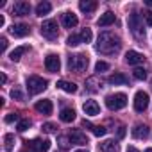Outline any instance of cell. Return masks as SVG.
Returning a JSON list of instances; mask_svg holds the SVG:
<instances>
[{
	"instance_id": "obj_14",
	"label": "cell",
	"mask_w": 152,
	"mask_h": 152,
	"mask_svg": "<svg viewBox=\"0 0 152 152\" xmlns=\"http://www.w3.org/2000/svg\"><path fill=\"white\" fill-rule=\"evenodd\" d=\"M83 109H84V113L90 115V116H97V115L100 113V106H99L95 100H86V102L83 104Z\"/></svg>"
},
{
	"instance_id": "obj_34",
	"label": "cell",
	"mask_w": 152,
	"mask_h": 152,
	"mask_svg": "<svg viewBox=\"0 0 152 152\" xmlns=\"http://www.w3.org/2000/svg\"><path fill=\"white\" fill-rule=\"evenodd\" d=\"M41 129H43L45 132H48V134H52V132H56V129H57V125H56V124H50V122H48V124H43V127H41Z\"/></svg>"
},
{
	"instance_id": "obj_45",
	"label": "cell",
	"mask_w": 152,
	"mask_h": 152,
	"mask_svg": "<svg viewBox=\"0 0 152 152\" xmlns=\"http://www.w3.org/2000/svg\"><path fill=\"white\" fill-rule=\"evenodd\" d=\"M75 152H88V150H75Z\"/></svg>"
},
{
	"instance_id": "obj_26",
	"label": "cell",
	"mask_w": 152,
	"mask_h": 152,
	"mask_svg": "<svg viewBox=\"0 0 152 152\" xmlns=\"http://www.w3.org/2000/svg\"><path fill=\"white\" fill-rule=\"evenodd\" d=\"M50 9H52L50 2H39V4L36 6V15H38V16H45V15L50 13Z\"/></svg>"
},
{
	"instance_id": "obj_31",
	"label": "cell",
	"mask_w": 152,
	"mask_h": 152,
	"mask_svg": "<svg viewBox=\"0 0 152 152\" xmlns=\"http://www.w3.org/2000/svg\"><path fill=\"white\" fill-rule=\"evenodd\" d=\"M57 141H59V147H61L63 150H68V148H70V143H72L70 138H66V136H59Z\"/></svg>"
},
{
	"instance_id": "obj_19",
	"label": "cell",
	"mask_w": 152,
	"mask_h": 152,
	"mask_svg": "<svg viewBox=\"0 0 152 152\" xmlns=\"http://www.w3.org/2000/svg\"><path fill=\"white\" fill-rule=\"evenodd\" d=\"M79 9L83 11V13H93L95 9H97V2L95 0H81L79 2Z\"/></svg>"
},
{
	"instance_id": "obj_13",
	"label": "cell",
	"mask_w": 152,
	"mask_h": 152,
	"mask_svg": "<svg viewBox=\"0 0 152 152\" xmlns=\"http://www.w3.org/2000/svg\"><path fill=\"white\" fill-rule=\"evenodd\" d=\"M61 22H63V25H64L66 29H73V27H77V23H79V18L75 16L73 13H63V16H61Z\"/></svg>"
},
{
	"instance_id": "obj_40",
	"label": "cell",
	"mask_w": 152,
	"mask_h": 152,
	"mask_svg": "<svg viewBox=\"0 0 152 152\" xmlns=\"http://www.w3.org/2000/svg\"><path fill=\"white\" fill-rule=\"evenodd\" d=\"M125 136V127H120L118 129V138H124Z\"/></svg>"
},
{
	"instance_id": "obj_30",
	"label": "cell",
	"mask_w": 152,
	"mask_h": 152,
	"mask_svg": "<svg viewBox=\"0 0 152 152\" xmlns=\"http://www.w3.org/2000/svg\"><path fill=\"white\" fill-rule=\"evenodd\" d=\"M29 127H31V120H29V118H23V120H20V122H18V125H16V129H18L20 132H25Z\"/></svg>"
},
{
	"instance_id": "obj_29",
	"label": "cell",
	"mask_w": 152,
	"mask_h": 152,
	"mask_svg": "<svg viewBox=\"0 0 152 152\" xmlns=\"http://www.w3.org/2000/svg\"><path fill=\"white\" fill-rule=\"evenodd\" d=\"M79 34H81V38H83V43H90V41H91V38H93L91 29H83Z\"/></svg>"
},
{
	"instance_id": "obj_18",
	"label": "cell",
	"mask_w": 152,
	"mask_h": 152,
	"mask_svg": "<svg viewBox=\"0 0 152 152\" xmlns=\"http://www.w3.org/2000/svg\"><path fill=\"white\" fill-rule=\"evenodd\" d=\"M100 150L102 152H120V145L115 140H106L100 143Z\"/></svg>"
},
{
	"instance_id": "obj_9",
	"label": "cell",
	"mask_w": 152,
	"mask_h": 152,
	"mask_svg": "<svg viewBox=\"0 0 152 152\" xmlns=\"http://www.w3.org/2000/svg\"><path fill=\"white\" fill-rule=\"evenodd\" d=\"M45 68H47L48 72H52V73L59 72V68H61V61H59V57H57L56 54H48V56L45 57Z\"/></svg>"
},
{
	"instance_id": "obj_1",
	"label": "cell",
	"mask_w": 152,
	"mask_h": 152,
	"mask_svg": "<svg viewBox=\"0 0 152 152\" xmlns=\"http://www.w3.org/2000/svg\"><path fill=\"white\" fill-rule=\"evenodd\" d=\"M120 48H122V39H120L116 34H113V32H109V31H104V32L99 34L97 50H99L100 54L113 56V54L120 52Z\"/></svg>"
},
{
	"instance_id": "obj_5",
	"label": "cell",
	"mask_w": 152,
	"mask_h": 152,
	"mask_svg": "<svg viewBox=\"0 0 152 152\" xmlns=\"http://www.w3.org/2000/svg\"><path fill=\"white\" fill-rule=\"evenodd\" d=\"M106 106L111 111H120L127 106V97L124 93H111L106 97Z\"/></svg>"
},
{
	"instance_id": "obj_8",
	"label": "cell",
	"mask_w": 152,
	"mask_h": 152,
	"mask_svg": "<svg viewBox=\"0 0 152 152\" xmlns=\"http://www.w3.org/2000/svg\"><path fill=\"white\" fill-rule=\"evenodd\" d=\"M148 100H150V97H148L147 91H138V93L134 95V109H136L138 113H143V111L148 107Z\"/></svg>"
},
{
	"instance_id": "obj_11",
	"label": "cell",
	"mask_w": 152,
	"mask_h": 152,
	"mask_svg": "<svg viewBox=\"0 0 152 152\" xmlns=\"http://www.w3.org/2000/svg\"><path fill=\"white\" fill-rule=\"evenodd\" d=\"M68 138H70V141H72L73 145H86V143H88V138H86V134H84L83 131H79V129L72 131Z\"/></svg>"
},
{
	"instance_id": "obj_17",
	"label": "cell",
	"mask_w": 152,
	"mask_h": 152,
	"mask_svg": "<svg viewBox=\"0 0 152 152\" xmlns=\"http://www.w3.org/2000/svg\"><path fill=\"white\" fill-rule=\"evenodd\" d=\"M132 136L138 138V140H145L148 136V127L143 125V124H136L134 129H132Z\"/></svg>"
},
{
	"instance_id": "obj_28",
	"label": "cell",
	"mask_w": 152,
	"mask_h": 152,
	"mask_svg": "<svg viewBox=\"0 0 152 152\" xmlns=\"http://www.w3.org/2000/svg\"><path fill=\"white\" fill-rule=\"evenodd\" d=\"M132 75H134V79H138V81H145L147 79V72L143 68H134Z\"/></svg>"
},
{
	"instance_id": "obj_38",
	"label": "cell",
	"mask_w": 152,
	"mask_h": 152,
	"mask_svg": "<svg viewBox=\"0 0 152 152\" xmlns=\"http://www.w3.org/2000/svg\"><path fill=\"white\" fill-rule=\"evenodd\" d=\"M6 48H7V38H4V36H2V38H0V52L4 54V52H6Z\"/></svg>"
},
{
	"instance_id": "obj_2",
	"label": "cell",
	"mask_w": 152,
	"mask_h": 152,
	"mask_svg": "<svg viewBox=\"0 0 152 152\" xmlns=\"http://www.w3.org/2000/svg\"><path fill=\"white\" fill-rule=\"evenodd\" d=\"M129 29L134 34L136 39H143L145 38V29H143V16L138 13L129 15Z\"/></svg>"
},
{
	"instance_id": "obj_21",
	"label": "cell",
	"mask_w": 152,
	"mask_h": 152,
	"mask_svg": "<svg viewBox=\"0 0 152 152\" xmlns=\"http://www.w3.org/2000/svg\"><path fill=\"white\" fill-rule=\"evenodd\" d=\"M52 109H54V106H52L50 100H39V102L36 104V111H39V113H43V115H50Z\"/></svg>"
},
{
	"instance_id": "obj_24",
	"label": "cell",
	"mask_w": 152,
	"mask_h": 152,
	"mask_svg": "<svg viewBox=\"0 0 152 152\" xmlns=\"http://www.w3.org/2000/svg\"><path fill=\"white\" fill-rule=\"evenodd\" d=\"M57 88L66 91V93H75V91H77V84L68 83V81H57Z\"/></svg>"
},
{
	"instance_id": "obj_15",
	"label": "cell",
	"mask_w": 152,
	"mask_h": 152,
	"mask_svg": "<svg viewBox=\"0 0 152 152\" xmlns=\"http://www.w3.org/2000/svg\"><path fill=\"white\" fill-rule=\"evenodd\" d=\"M115 13H111V11H106L104 15H100V18H99V27H109V25H113L115 23Z\"/></svg>"
},
{
	"instance_id": "obj_7",
	"label": "cell",
	"mask_w": 152,
	"mask_h": 152,
	"mask_svg": "<svg viewBox=\"0 0 152 152\" xmlns=\"http://www.w3.org/2000/svg\"><path fill=\"white\" fill-rule=\"evenodd\" d=\"M39 32H41V36L43 38H47V39H56L57 38V22L56 20H47V22H43L41 23V27H39Z\"/></svg>"
},
{
	"instance_id": "obj_10",
	"label": "cell",
	"mask_w": 152,
	"mask_h": 152,
	"mask_svg": "<svg viewBox=\"0 0 152 152\" xmlns=\"http://www.w3.org/2000/svg\"><path fill=\"white\" fill-rule=\"evenodd\" d=\"M31 13V4L29 2H23V0H20V2H16L13 6V15L15 16H27Z\"/></svg>"
},
{
	"instance_id": "obj_4",
	"label": "cell",
	"mask_w": 152,
	"mask_h": 152,
	"mask_svg": "<svg viewBox=\"0 0 152 152\" xmlns=\"http://www.w3.org/2000/svg\"><path fill=\"white\" fill-rule=\"evenodd\" d=\"M47 84L48 83L43 77H39V75H29V77H27V91L31 95H38V93L45 91Z\"/></svg>"
},
{
	"instance_id": "obj_23",
	"label": "cell",
	"mask_w": 152,
	"mask_h": 152,
	"mask_svg": "<svg viewBox=\"0 0 152 152\" xmlns=\"http://www.w3.org/2000/svg\"><path fill=\"white\" fill-rule=\"evenodd\" d=\"M29 50H31V47H29V45L18 47V48H15V50L11 52V56H9V57H11V61H20V59H22V56H23L25 52H29Z\"/></svg>"
},
{
	"instance_id": "obj_25",
	"label": "cell",
	"mask_w": 152,
	"mask_h": 152,
	"mask_svg": "<svg viewBox=\"0 0 152 152\" xmlns=\"http://www.w3.org/2000/svg\"><path fill=\"white\" fill-rule=\"evenodd\" d=\"M86 88H88V91H91V93H97V91H100V83H99V79L97 77H90L88 81H86Z\"/></svg>"
},
{
	"instance_id": "obj_16",
	"label": "cell",
	"mask_w": 152,
	"mask_h": 152,
	"mask_svg": "<svg viewBox=\"0 0 152 152\" xmlns=\"http://www.w3.org/2000/svg\"><path fill=\"white\" fill-rule=\"evenodd\" d=\"M143 54H140V52H136V50H129L127 54H125V61L129 63V64H140V63H143Z\"/></svg>"
},
{
	"instance_id": "obj_6",
	"label": "cell",
	"mask_w": 152,
	"mask_h": 152,
	"mask_svg": "<svg viewBox=\"0 0 152 152\" xmlns=\"http://www.w3.org/2000/svg\"><path fill=\"white\" fill-rule=\"evenodd\" d=\"M50 148V141L48 140H31V141H25V150L22 152H47Z\"/></svg>"
},
{
	"instance_id": "obj_37",
	"label": "cell",
	"mask_w": 152,
	"mask_h": 152,
	"mask_svg": "<svg viewBox=\"0 0 152 152\" xmlns=\"http://www.w3.org/2000/svg\"><path fill=\"white\" fill-rule=\"evenodd\" d=\"M11 97H13V99H16V100H23V93H22L18 88H15V90L11 91Z\"/></svg>"
},
{
	"instance_id": "obj_42",
	"label": "cell",
	"mask_w": 152,
	"mask_h": 152,
	"mask_svg": "<svg viewBox=\"0 0 152 152\" xmlns=\"http://www.w3.org/2000/svg\"><path fill=\"white\" fill-rule=\"evenodd\" d=\"M127 152H140V150H138V148H134V147H129V148H127Z\"/></svg>"
},
{
	"instance_id": "obj_22",
	"label": "cell",
	"mask_w": 152,
	"mask_h": 152,
	"mask_svg": "<svg viewBox=\"0 0 152 152\" xmlns=\"http://www.w3.org/2000/svg\"><path fill=\"white\" fill-rule=\"evenodd\" d=\"M59 118H61V122L70 124V122H73V120H75V111H73L72 107H64V109H61Z\"/></svg>"
},
{
	"instance_id": "obj_20",
	"label": "cell",
	"mask_w": 152,
	"mask_h": 152,
	"mask_svg": "<svg viewBox=\"0 0 152 152\" xmlns=\"http://www.w3.org/2000/svg\"><path fill=\"white\" fill-rule=\"evenodd\" d=\"M107 83L109 84H129V77H125L124 73H113V75H109V79H107Z\"/></svg>"
},
{
	"instance_id": "obj_3",
	"label": "cell",
	"mask_w": 152,
	"mask_h": 152,
	"mask_svg": "<svg viewBox=\"0 0 152 152\" xmlns=\"http://www.w3.org/2000/svg\"><path fill=\"white\" fill-rule=\"evenodd\" d=\"M88 64H90V59H88V56H84V54H73V56L68 57V68H70L72 72L81 73V72H84V70L88 68Z\"/></svg>"
},
{
	"instance_id": "obj_44",
	"label": "cell",
	"mask_w": 152,
	"mask_h": 152,
	"mask_svg": "<svg viewBox=\"0 0 152 152\" xmlns=\"http://www.w3.org/2000/svg\"><path fill=\"white\" fill-rule=\"evenodd\" d=\"M145 152H152V147H150V148H147V150H145Z\"/></svg>"
},
{
	"instance_id": "obj_36",
	"label": "cell",
	"mask_w": 152,
	"mask_h": 152,
	"mask_svg": "<svg viewBox=\"0 0 152 152\" xmlns=\"http://www.w3.org/2000/svg\"><path fill=\"white\" fill-rule=\"evenodd\" d=\"M6 122H7V124H13V122H20V116H18L16 113H9V115L6 116Z\"/></svg>"
},
{
	"instance_id": "obj_27",
	"label": "cell",
	"mask_w": 152,
	"mask_h": 152,
	"mask_svg": "<svg viewBox=\"0 0 152 152\" xmlns=\"http://www.w3.org/2000/svg\"><path fill=\"white\" fill-rule=\"evenodd\" d=\"M81 43H83L81 34H70L68 39H66V45H68V47H77V45H81Z\"/></svg>"
},
{
	"instance_id": "obj_12",
	"label": "cell",
	"mask_w": 152,
	"mask_h": 152,
	"mask_svg": "<svg viewBox=\"0 0 152 152\" xmlns=\"http://www.w3.org/2000/svg\"><path fill=\"white\" fill-rule=\"evenodd\" d=\"M9 31H11V34L16 36V38H23V36H27V34L31 32V29H29L27 23H15V25H11Z\"/></svg>"
},
{
	"instance_id": "obj_33",
	"label": "cell",
	"mask_w": 152,
	"mask_h": 152,
	"mask_svg": "<svg viewBox=\"0 0 152 152\" xmlns=\"http://www.w3.org/2000/svg\"><path fill=\"white\" fill-rule=\"evenodd\" d=\"M106 70H109V64H107L106 61H99V63L95 64V72L102 73V72H106Z\"/></svg>"
},
{
	"instance_id": "obj_39",
	"label": "cell",
	"mask_w": 152,
	"mask_h": 152,
	"mask_svg": "<svg viewBox=\"0 0 152 152\" xmlns=\"http://www.w3.org/2000/svg\"><path fill=\"white\" fill-rule=\"evenodd\" d=\"M143 16H145L147 25H150V27H152V11H145V13H143Z\"/></svg>"
},
{
	"instance_id": "obj_41",
	"label": "cell",
	"mask_w": 152,
	"mask_h": 152,
	"mask_svg": "<svg viewBox=\"0 0 152 152\" xmlns=\"http://www.w3.org/2000/svg\"><path fill=\"white\" fill-rule=\"evenodd\" d=\"M0 81H2V83H4V84H6V83H7V77H6V73H0Z\"/></svg>"
},
{
	"instance_id": "obj_43",
	"label": "cell",
	"mask_w": 152,
	"mask_h": 152,
	"mask_svg": "<svg viewBox=\"0 0 152 152\" xmlns=\"http://www.w3.org/2000/svg\"><path fill=\"white\" fill-rule=\"evenodd\" d=\"M147 6H152V0H147Z\"/></svg>"
},
{
	"instance_id": "obj_35",
	"label": "cell",
	"mask_w": 152,
	"mask_h": 152,
	"mask_svg": "<svg viewBox=\"0 0 152 152\" xmlns=\"http://www.w3.org/2000/svg\"><path fill=\"white\" fill-rule=\"evenodd\" d=\"M91 131H93V134H95V136H104V134L107 132V129H106V127H102V125H95Z\"/></svg>"
},
{
	"instance_id": "obj_32",
	"label": "cell",
	"mask_w": 152,
	"mask_h": 152,
	"mask_svg": "<svg viewBox=\"0 0 152 152\" xmlns=\"http://www.w3.org/2000/svg\"><path fill=\"white\" fill-rule=\"evenodd\" d=\"M4 141H6V150L11 152V150H13V143H15V136H13V134H6Z\"/></svg>"
}]
</instances>
